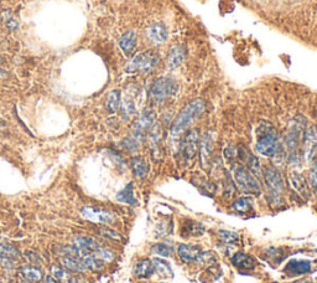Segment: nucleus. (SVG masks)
<instances>
[{
    "label": "nucleus",
    "mask_w": 317,
    "mask_h": 283,
    "mask_svg": "<svg viewBox=\"0 0 317 283\" xmlns=\"http://www.w3.org/2000/svg\"><path fill=\"white\" fill-rule=\"evenodd\" d=\"M216 261V256L213 255V252H210V251H206V252H200L198 255L196 262L198 263H213Z\"/></svg>",
    "instance_id": "473e14b6"
},
{
    "label": "nucleus",
    "mask_w": 317,
    "mask_h": 283,
    "mask_svg": "<svg viewBox=\"0 0 317 283\" xmlns=\"http://www.w3.org/2000/svg\"><path fill=\"white\" fill-rule=\"evenodd\" d=\"M45 283H60V282L57 281L54 276H47L46 278H45Z\"/></svg>",
    "instance_id": "4c0bfd02"
},
{
    "label": "nucleus",
    "mask_w": 317,
    "mask_h": 283,
    "mask_svg": "<svg viewBox=\"0 0 317 283\" xmlns=\"http://www.w3.org/2000/svg\"><path fill=\"white\" fill-rule=\"evenodd\" d=\"M7 28L9 29V30H17L18 23L14 19H8L7 20Z\"/></svg>",
    "instance_id": "e433bc0d"
},
{
    "label": "nucleus",
    "mask_w": 317,
    "mask_h": 283,
    "mask_svg": "<svg viewBox=\"0 0 317 283\" xmlns=\"http://www.w3.org/2000/svg\"><path fill=\"white\" fill-rule=\"evenodd\" d=\"M186 57V50L182 45H175L169 51L168 57H166V65L169 70H175L178 68Z\"/></svg>",
    "instance_id": "9b49d317"
},
{
    "label": "nucleus",
    "mask_w": 317,
    "mask_h": 283,
    "mask_svg": "<svg viewBox=\"0 0 317 283\" xmlns=\"http://www.w3.org/2000/svg\"><path fill=\"white\" fill-rule=\"evenodd\" d=\"M155 272L154 264H152V261L146 260H140L139 262H136L135 266H134V274L139 278H147V277L151 276Z\"/></svg>",
    "instance_id": "aec40b11"
},
{
    "label": "nucleus",
    "mask_w": 317,
    "mask_h": 283,
    "mask_svg": "<svg viewBox=\"0 0 317 283\" xmlns=\"http://www.w3.org/2000/svg\"><path fill=\"white\" fill-rule=\"evenodd\" d=\"M264 181H265L266 187H268L269 197H270V203L277 204L279 205L281 203V195L284 193L285 185L284 179H282L281 174L277 170L275 166H265L264 168Z\"/></svg>",
    "instance_id": "20e7f679"
},
{
    "label": "nucleus",
    "mask_w": 317,
    "mask_h": 283,
    "mask_svg": "<svg viewBox=\"0 0 317 283\" xmlns=\"http://www.w3.org/2000/svg\"><path fill=\"white\" fill-rule=\"evenodd\" d=\"M234 180H236L238 187L244 194L259 195L260 194V186H259L257 178L248 170L245 166L236 165L233 169Z\"/></svg>",
    "instance_id": "423d86ee"
},
{
    "label": "nucleus",
    "mask_w": 317,
    "mask_h": 283,
    "mask_svg": "<svg viewBox=\"0 0 317 283\" xmlns=\"http://www.w3.org/2000/svg\"><path fill=\"white\" fill-rule=\"evenodd\" d=\"M152 264H154L155 271L158 272L161 276L174 277V271L173 268H171L170 263L166 262L164 258H154V260H152Z\"/></svg>",
    "instance_id": "cd10ccee"
},
{
    "label": "nucleus",
    "mask_w": 317,
    "mask_h": 283,
    "mask_svg": "<svg viewBox=\"0 0 317 283\" xmlns=\"http://www.w3.org/2000/svg\"><path fill=\"white\" fill-rule=\"evenodd\" d=\"M121 105V95L119 89H113L109 95H108L107 100V108L109 112L114 113L120 110Z\"/></svg>",
    "instance_id": "bb28decb"
},
{
    "label": "nucleus",
    "mask_w": 317,
    "mask_h": 283,
    "mask_svg": "<svg viewBox=\"0 0 317 283\" xmlns=\"http://www.w3.org/2000/svg\"><path fill=\"white\" fill-rule=\"evenodd\" d=\"M232 263L234 267L239 269H253L257 266V261L253 256L244 252H237L232 257Z\"/></svg>",
    "instance_id": "dca6fc26"
},
{
    "label": "nucleus",
    "mask_w": 317,
    "mask_h": 283,
    "mask_svg": "<svg viewBox=\"0 0 317 283\" xmlns=\"http://www.w3.org/2000/svg\"><path fill=\"white\" fill-rule=\"evenodd\" d=\"M123 147L125 148L126 150H129V152H135L136 147H138V142H136L133 137H131V138H126L123 141Z\"/></svg>",
    "instance_id": "c9c22d12"
},
{
    "label": "nucleus",
    "mask_w": 317,
    "mask_h": 283,
    "mask_svg": "<svg viewBox=\"0 0 317 283\" xmlns=\"http://www.w3.org/2000/svg\"><path fill=\"white\" fill-rule=\"evenodd\" d=\"M152 255H157V256H163V257H169L171 256V253L174 252V247L168 242H160V243H155V245L151 246L150 248Z\"/></svg>",
    "instance_id": "c85d7f7f"
},
{
    "label": "nucleus",
    "mask_w": 317,
    "mask_h": 283,
    "mask_svg": "<svg viewBox=\"0 0 317 283\" xmlns=\"http://www.w3.org/2000/svg\"><path fill=\"white\" fill-rule=\"evenodd\" d=\"M131 169L138 179L146 178L149 174V164L142 157H134L131 159Z\"/></svg>",
    "instance_id": "412c9836"
},
{
    "label": "nucleus",
    "mask_w": 317,
    "mask_h": 283,
    "mask_svg": "<svg viewBox=\"0 0 317 283\" xmlns=\"http://www.w3.org/2000/svg\"><path fill=\"white\" fill-rule=\"evenodd\" d=\"M301 137H303L302 121L295 120L294 124L290 128L289 133L286 134V138H285V144H286V148L291 157L292 155H296L298 145H300L301 142Z\"/></svg>",
    "instance_id": "9d476101"
},
{
    "label": "nucleus",
    "mask_w": 317,
    "mask_h": 283,
    "mask_svg": "<svg viewBox=\"0 0 317 283\" xmlns=\"http://www.w3.org/2000/svg\"><path fill=\"white\" fill-rule=\"evenodd\" d=\"M198 141H200V132L198 129H190L185 133L181 144V152L184 160L191 163L196 158L198 152Z\"/></svg>",
    "instance_id": "0eeeda50"
},
{
    "label": "nucleus",
    "mask_w": 317,
    "mask_h": 283,
    "mask_svg": "<svg viewBox=\"0 0 317 283\" xmlns=\"http://www.w3.org/2000/svg\"><path fill=\"white\" fill-rule=\"evenodd\" d=\"M24 283H34V282H29V281H26V282H24Z\"/></svg>",
    "instance_id": "ea45409f"
},
{
    "label": "nucleus",
    "mask_w": 317,
    "mask_h": 283,
    "mask_svg": "<svg viewBox=\"0 0 317 283\" xmlns=\"http://www.w3.org/2000/svg\"><path fill=\"white\" fill-rule=\"evenodd\" d=\"M70 272L71 271H68V269L63 268V267H61V266H57V264H54V266H51L52 276H54L59 282L78 283L77 277H75L72 273H70Z\"/></svg>",
    "instance_id": "6ab92c4d"
},
{
    "label": "nucleus",
    "mask_w": 317,
    "mask_h": 283,
    "mask_svg": "<svg viewBox=\"0 0 317 283\" xmlns=\"http://www.w3.org/2000/svg\"><path fill=\"white\" fill-rule=\"evenodd\" d=\"M62 264L66 269L71 272H84L87 271V267L84 266L83 261L75 256H63Z\"/></svg>",
    "instance_id": "4be33fe9"
},
{
    "label": "nucleus",
    "mask_w": 317,
    "mask_h": 283,
    "mask_svg": "<svg viewBox=\"0 0 317 283\" xmlns=\"http://www.w3.org/2000/svg\"><path fill=\"white\" fill-rule=\"evenodd\" d=\"M308 283H310V282H308Z\"/></svg>",
    "instance_id": "79ce46f5"
},
{
    "label": "nucleus",
    "mask_w": 317,
    "mask_h": 283,
    "mask_svg": "<svg viewBox=\"0 0 317 283\" xmlns=\"http://www.w3.org/2000/svg\"><path fill=\"white\" fill-rule=\"evenodd\" d=\"M244 162L247 164V169L255 176V178H260L261 174V165L259 159L255 155L250 154L249 152H247V154H244Z\"/></svg>",
    "instance_id": "393cba45"
},
{
    "label": "nucleus",
    "mask_w": 317,
    "mask_h": 283,
    "mask_svg": "<svg viewBox=\"0 0 317 283\" xmlns=\"http://www.w3.org/2000/svg\"><path fill=\"white\" fill-rule=\"evenodd\" d=\"M200 252L201 251L197 246L187 245V243H180L178 247V256L184 263H191L196 261Z\"/></svg>",
    "instance_id": "4468645a"
},
{
    "label": "nucleus",
    "mask_w": 317,
    "mask_h": 283,
    "mask_svg": "<svg viewBox=\"0 0 317 283\" xmlns=\"http://www.w3.org/2000/svg\"><path fill=\"white\" fill-rule=\"evenodd\" d=\"M155 122V112L151 110H146L145 112H142V115L140 116L139 120L134 123L133 126V138L136 142H141L142 138L145 137V134L150 131V128L152 127Z\"/></svg>",
    "instance_id": "6e6552de"
},
{
    "label": "nucleus",
    "mask_w": 317,
    "mask_h": 283,
    "mask_svg": "<svg viewBox=\"0 0 317 283\" xmlns=\"http://www.w3.org/2000/svg\"><path fill=\"white\" fill-rule=\"evenodd\" d=\"M4 126H5V123H4V122H3V121H0V129H2V128H3V127H4Z\"/></svg>",
    "instance_id": "58836bf2"
},
{
    "label": "nucleus",
    "mask_w": 317,
    "mask_h": 283,
    "mask_svg": "<svg viewBox=\"0 0 317 283\" xmlns=\"http://www.w3.org/2000/svg\"><path fill=\"white\" fill-rule=\"evenodd\" d=\"M20 256V252L12 245L8 243H0V257L7 258H18Z\"/></svg>",
    "instance_id": "7c9ffc66"
},
{
    "label": "nucleus",
    "mask_w": 317,
    "mask_h": 283,
    "mask_svg": "<svg viewBox=\"0 0 317 283\" xmlns=\"http://www.w3.org/2000/svg\"><path fill=\"white\" fill-rule=\"evenodd\" d=\"M233 210H236L237 213L240 214H245V213H250L253 210V199L249 197H242L239 199L236 200L233 203Z\"/></svg>",
    "instance_id": "a878e982"
},
{
    "label": "nucleus",
    "mask_w": 317,
    "mask_h": 283,
    "mask_svg": "<svg viewBox=\"0 0 317 283\" xmlns=\"http://www.w3.org/2000/svg\"><path fill=\"white\" fill-rule=\"evenodd\" d=\"M136 33L135 31L130 30L126 31L124 35H121V38L119 39V46H120L121 51L126 55V56H130L134 52L136 47Z\"/></svg>",
    "instance_id": "2eb2a0df"
},
{
    "label": "nucleus",
    "mask_w": 317,
    "mask_h": 283,
    "mask_svg": "<svg viewBox=\"0 0 317 283\" xmlns=\"http://www.w3.org/2000/svg\"><path fill=\"white\" fill-rule=\"evenodd\" d=\"M178 91V84L173 77H158L150 87V99L155 103H163L171 99Z\"/></svg>",
    "instance_id": "39448f33"
},
{
    "label": "nucleus",
    "mask_w": 317,
    "mask_h": 283,
    "mask_svg": "<svg viewBox=\"0 0 317 283\" xmlns=\"http://www.w3.org/2000/svg\"><path fill=\"white\" fill-rule=\"evenodd\" d=\"M160 62V55L155 50H146L136 54L126 65L125 71L129 73H149L156 68Z\"/></svg>",
    "instance_id": "7ed1b4c3"
},
{
    "label": "nucleus",
    "mask_w": 317,
    "mask_h": 283,
    "mask_svg": "<svg viewBox=\"0 0 317 283\" xmlns=\"http://www.w3.org/2000/svg\"><path fill=\"white\" fill-rule=\"evenodd\" d=\"M290 181H291L292 187L296 190L301 197H303L305 199H307V198L310 197V192H308V187L307 184H306L305 178H303L300 173L294 171V173L290 174Z\"/></svg>",
    "instance_id": "f3484780"
},
{
    "label": "nucleus",
    "mask_w": 317,
    "mask_h": 283,
    "mask_svg": "<svg viewBox=\"0 0 317 283\" xmlns=\"http://www.w3.org/2000/svg\"><path fill=\"white\" fill-rule=\"evenodd\" d=\"M81 215L86 220L97 224H112L115 220V216L110 211L94 208V206H86V208H83L81 210Z\"/></svg>",
    "instance_id": "1a4fd4ad"
},
{
    "label": "nucleus",
    "mask_w": 317,
    "mask_h": 283,
    "mask_svg": "<svg viewBox=\"0 0 317 283\" xmlns=\"http://www.w3.org/2000/svg\"><path fill=\"white\" fill-rule=\"evenodd\" d=\"M21 276L29 282H40L44 277V272L41 268L36 266H25L20 269Z\"/></svg>",
    "instance_id": "5701e85b"
},
{
    "label": "nucleus",
    "mask_w": 317,
    "mask_h": 283,
    "mask_svg": "<svg viewBox=\"0 0 317 283\" xmlns=\"http://www.w3.org/2000/svg\"><path fill=\"white\" fill-rule=\"evenodd\" d=\"M120 112L124 120H129V118L133 117V115L135 113V103L133 102V100H130L129 97L121 100Z\"/></svg>",
    "instance_id": "c756f323"
},
{
    "label": "nucleus",
    "mask_w": 317,
    "mask_h": 283,
    "mask_svg": "<svg viewBox=\"0 0 317 283\" xmlns=\"http://www.w3.org/2000/svg\"><path fill=\"white\" fill-rule=\"evenodd\" d=\"M205 110L206 103L201 99H196L187 103L182 108L181 112L179 113L178 117L175 118L173 126H171V138L178 139L182 133H185L189 129V127L195 121H197L201 117V115L205 112Z\"/></svg>",
    "instance_id": "f257e3e1"
},
{
    "label": "nucleus",
    "mask_w": 317,
    "mask_h": 283,
    "mask_svg": "<svg viewBox=\"0 0 317 283\" xmlns=\"http://www.w3.org/2000/svg\"><path fill=\"white\" fill-rule=\"evenodd\" d=\"M279 136L274 127L269 123H264L258 129V139L255 149L264 157H275L279 152Z\"/></svg>",
    "instance_id": "f03ea898"
},
{
    "label": "nucleus",
    "mask_w": 317,
    "mask_h": 283,
    "mask_svg": "<svg viewBox=\"0 0 317 283\" xmlns=\"http://www.w3.org/2000/svg\"><path fill=\"white\" fill-rule=\"evenodd\" d=\"M186 231L189 232L191 236H200V235H202L203 232H205V226H202V225L198 223H191L187 226Z\"/></svg>",
    "instance_id": "72a5a7b5"
},
{
    "label": "nucleus",
    "mask_w": 317,
    "mask_h": 283,
    "mask_svg": "<svg viewBox=\"0 0 317 283\" xmlns=\"http://www.w3.org/2000/svg\"><path fill=\"white\" fill-rule=\"evenodd\" d=\"M311 271V262L307 260H291L285 266L284 272L289 276H301Z\"/></svg>",
    "instance_id": "f8f14e48"
},
{
    "label": "nucleus",
    "mask_w": 317,
    "mask_h": 283,
    "mask_svg": "<svg viewBox=\"0 0 317 283\" xmlns=\"http://www.w3.org/2000/svg\"><path fill=\"white\" fill-rule=\"evenodd\" d=\"M99 232L102 236L108 237V239L118 240V241H120L121 240V236L118 234L117 231H114V230H112V229H108V227H100Z\"/></svg>",
    "instance_id": "f704fd0d"
},
{
    "label": "nucleus",
    "mask_w": 317,
    "mask_h": 283,
    "mask_svg": "<svg viewBox=\"0 0 317 283\" xmlns=\"http://www.w3.org/2000/svg\"><path fill=\"white\" fill-rule=\"evenodd\" d=\"M147 38L154 44H164L169 38V30L165 24L155 23L147 29Z\"/></svg>",
    "instance_id": "ddd939ff"
},
{
    "label": "nucleus",
    "mask_w": 317,
    "mask_h": 283,
    "mask_svg": "<svg viewBox=\"0 0 317 283\" xmlns=\"http://www.w3.org/2000/svg\"><path fill=\"white\" fill-rule=\"evenodd\" d=\"M218 236H219V240H221V242H223L224 245H227V246L237 245L238 240H239V237H238V235L236 234V232H232V231H219Z\"/></svg>",
    "instance_id": "2f4dec72"
},
{
    "label": "nucleus",
    "mask_w": 317,
    "mask_h": 283,
    "mask_svg": "<svg viewBox=\"0 0 317 283\" xmlns=\"http://www.w3.org/2000/svg\"><path fill=\"white\" fill-rule=\"evenodd\" d=\"M118 202L123 204H128V205H136V199L134 197V185L133 182H129L121 192L118 193L117 195Z\"/></svg>",
    "instance_id": "b1692460"
},
{
    "label": "nucleus",
    "mask_w": 317,
    "mask_h": 283,
    "mask_svg": "<svg viewBox=\"0 0 317 283\" xmlns=\"http://www.w3.org/2000/svg\"><path fill=\"white\" fill-rule=\"evenodd\" d=\"M213 153V138L211 133H206L201 143V160L202 165H207Z\"/></svg>",
    "instance_id": "a211bd4d"
},
{
    "label": "nucleus",
    "mask_w": 317,
    "mask_h": 283,
    "mask_svg": "<svg viewBox=\"0 0 317 283\" xmlns=\"http://www.w3.org/2000/svg\"><path fill=\"white\" fill-rule=\"evenodd\" d=\"M274 283H276V282H274Z\"/></svg>",
    "instance_id": "a19ab883"
}]
</instances>
